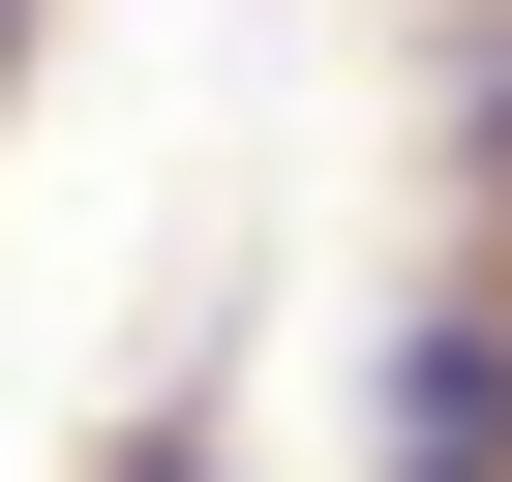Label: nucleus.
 Here are the masks:
<instances>
[{
  "instance_id": "obj_2",
  "label": "nucleus",
  "mask_w": 512,
  "mask_h": 482,
  "mask_svg": "<svg viewBox=\"0 0 512 482\" xmlns=\"http://www.w3.org/2000/svg\"><path fill=\"white\" fill-rule=\"evenodd\" d=\"M121 482H211V452H121Z\"/></svg>"
},
{
  "instance_id": "obj_1",
  "label": "nucleus",
  "mask_w": 512,
  "mask_h": 482,
  "mask_svg": "<svg viewBox=\"0 0 512 482\" xmlns=\"http://www.w3.org/2000/svg\"><path fill=\"white\" fill-rule=\"evenodd\" d=\"M392 482H512V332H482V302L392 362Z\"/></svg>"
}]
</instances>
